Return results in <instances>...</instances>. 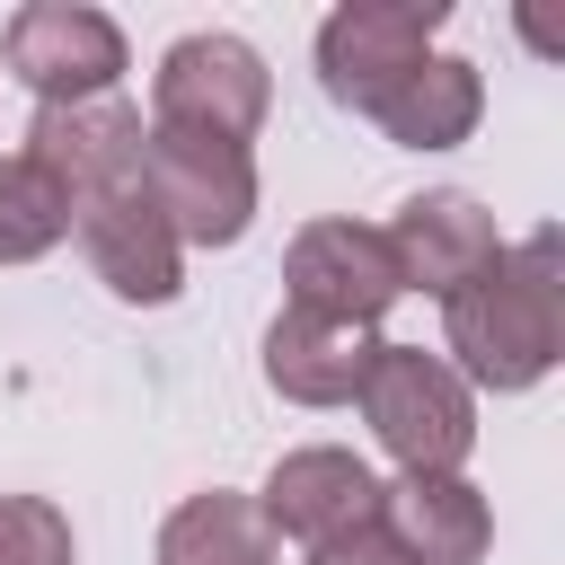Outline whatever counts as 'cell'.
I'll return each mask as SVG.
<instances>
[{
  "label": "cell",
  "mask_w": 565,
  "mask_h": 565,
  "mask_svg": "<svg viewBox=\"0 0 565 565\" xmlns=\"http://www.w3.org/2000/svg\"><path fill=\"white\" fill-rule=\"evenodd\" d=\"M556 256H565L556 230H530L468 291L441 300V353L468 388L521 397L565 362V265Z\"/></svg>",
  "instance_id": "cell-1"
},
{
  "label": "cell",
  "mask_w": 565,
  "mask_h": 565,
  "mask_svg": "<svg viewBox=\"0 0 565 565\" xmlns=\"http://www.w3.org/2000/svg\"><path fill=\"white\" fill-rule=\"evenodd\" d=\"M353 406L371 441L397 459V477H459L477 450V388L424 344H371Z\"/></svg>",
  "instance_id": "cell-2"
},
{
  "label": "cell",
  "mask_w": 565,
  "mask_h": 565,
  "mask_svg": "<svg viewBox=\"0 0 565 565\" xmlns=\"http://www.w3.org/2000/svg\"><path fill=\"white\" fill-rule=\"evenodd\" d=\"M274 115V71L247 35H177L150 71V124L159 132H203V141H256Z\"/></svg>",
  "instance_id": "cell-3"
},
{
  "label": "cell",
  "mask_w": 565,
  "mask_h": 565,
  "mask_svg": "<svg viewBox=\"0 0 565 565\" xmlns=\"http://www.w3.org/2000/svg\"><path fill=\"white\" fill-rule=\"evenodd\" d=\"M141 194L177 247H238L256 221V159L203 132H141Z\"/></svg>",
  "instance_id": "cell-4"
},
{
  "label": "cell",
  "mask_w": 565,
  "mask_h": 565,
  "mask_svg": "<svg viewBox=\"0 0 565 565\" xmlns=\"http://www.w3.org/2000/svg\"><path fill=\"white\" fill-rule=\"evenodd\" d=\"M0 62L9 79L35 88V106H88V97H115L132 53H124V26L88 0H26L0 26Z\"/></svg>",
  "instance_id": "cell-5"
},
{
  "label": "cell",
  "mask_w": 565,
  "mask_h": 565,
  "mask_svg": "<svg viewBox=\"0 0 565 565\" xmlns=\"http://www.w3.org/2000/svg\"><path fill=\"white\" fill-rule=\"evenodd\" d=\"M441 0H344L327 26H318V88L353 115H371L415 62H433V35H441Z\"/></svg>",
  "instance_id": "cell-6"
},
{
  "label": "cell",
  "mask_w": 565,
  "mask_h": 565,
  "mask_svg": "<svg viewBox=\"0 0 565 565\" xmlns=\"http://www.w3.org/2000/svg\"><path fill=\"white\" fill-rule=\"evenodd\" d=\"M282 309H309V318H335V327H380L406 282H397V256L371 221H309L291 247H282Z\"/></svg>",
  "instance_id": "cell-7"
},
{
  "label": "cell",
  "mask_w": 565,
  "mask_h": 565,
  "mask_svg": "<svg viewBox=\"0 0 565 565\" xmlns=\"http://www.w3.org/2000/svg\"><path fill=\"white\" fill-rule=\"evenodd\" d=\"M71 238H79L88 274H97L124 309H168V300L185 291V247H177L168 221L150 212L141 177H132V185L71 194Z\"/></svg>",
  "instance_id": "cell-8"
},
{
  "label": "cell",
  "mask_w": 565,
  "mask_h": 565,
  "mask_svg": "<svg viewBox=\"0 0 565 565\" xmlns=\"http://www.w3.org/2000/svg\"><path fill=\"white\" fill-rule=\"evenodd\" d=\"M380 238H388V256H397V282H406V291H433V300L468 291V282L512 247V238L494 230V212H486L477 194H459V185L406 194L397 221H388Z\"/></svg>",
  "instance_id": "cell-9"
},
{
  "label": "cell",
  "mask_w": 565,
  "mask_h": 565,
  "mask_svg": "<svg viewBox=\"0 0 565 565\" xmlns=\"http://www.w3.org/2000/svg\"><path fill=\"white\" fill-rule=\"evenodd\" d=\"M256 512H265L274 547H282V539H300V547H327V539H353V530H371V512H380V477H371L353 450H335V441H309V450H282V459H274V477H265Z\"/></svg>",
  "instance_id": "cell-10"
},
{
  "label": "cell",
  "mask_w": 565,
  "mask_h": 565,
  "mask_svg": "<svg viewBox=\"0 0 565 565\" xmlns=\"http://www.w3.org/2000/svg\"><path fill=\"white\" fill-rule=\"evenodd\" d=\"M371 521L406 565H486V547H494V503L468 477H397V486H380Z\"/></svg>",
  "instance_id": "cell-11"
},
{
  "label": "cell",
  "mask_w": 565,
  "mask_h": 565,
  "mask_svg": "<svg viewBox=\"0 0 565 565\" xmlns=\"http://www.w3.org/2000/svg\"><path fill=\"white\" fill-rule=\"evenodd\" d=\"M141 106L124 97H88V106H35L26 124V159H44L71 194H97V185H132L141 177Z\"/></svg>",
  "instance_id": "cell-12"
},
{
  "label": "cell",
  "mask_w": 565,
  "mask_h": 565,
  "mask_svg": "<svg viewBox=\"0 0 565 565\" xmlns=\"http://www.w3.org/2000/svg\"><path fill=\"white\" fill-rule=\"evenodd\" d=\"M371 371V335L362 327H335V318H309V309H274L265 327V388L291 397V406H353Z\"/></svg>",
  "instance_id": "cell-13"
},
{
  "label": "cell",
  "mask_w": 565,
  "mask_h": 565,
  "mask_svg": "<svg viewBox=\"0 0 565 565\" xmlns=\"http://www.w3.org/2000/svg\"><path fill=\"white\" fill-rule=\"evenodd\" d=\"M477 115H486V79H477V62H459V53L415 62V71L371 106V124H380L397 150H459V141L477 132Z\"/></svg>",
  "instance_id": "cell-14"
},
{
  "label": "cell",
  "mask_w": 565,
  "mask_h": 565,
  "mask_svg": "<svg viewBox=\"0 0 565 565\" xmlns=\"http://www.w3.org/2000/svg\"><path fill=\"white\" fill-rule=\"evenodd\" d=\"M159 565H274V530L256 512V494H185L159 521Z\"/></svg>",
  "instance_id": "cell-15"
},
{
  "label": "cell",
  "mask_w": 565,
  "mask_h": 565,
  "mask_svg": "<svg viewBox=\"0 0 565 565\" xmlns=\"http://www.w3.org/2000/svg\"><path fill=\"white\" fill-rule=\"evenodd\" d=\"M62 238H71V185H62L44 159L9 150V159H0V265H35V256H53Z\"/></svg>",
  "instance_id": "cell-16"
},
{
  "label": "cell",
  "mask_w": 565,
  "mask_h": 565,
  "mask_svg": "<svg viewBox=\"0 0 565 565\" xmlns=\"http://www.w3.org/2000/svg\"><path fill=\"white\" fill-rule=\"evenodd\" d=\"M71 512L53 494H0V565H71Z\"/></svg>",
  "instance_id": "cell-17"
},
{
  "label": "cell",
  "mask_w": 565,
  "mask_h": 565,
  "mask_svg": "<svg viewBox=\"0 0 565 565\" xmlns=\"http://www.w3.org/2000/svg\"><path fill=\"white\" fill-rule=\"evenodd\" d=\"M309 565H406L388 539H380V521L371 530H353V539H327V547H309Z\"/></svg>",
  "instance_id": "cell-18"
}]
</instances>
